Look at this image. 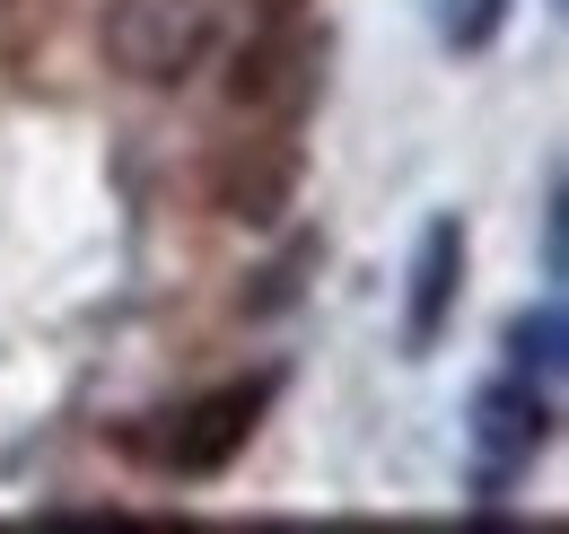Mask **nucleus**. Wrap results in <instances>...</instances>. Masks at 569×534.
Here are the masks:
<instances>
[{"mask_svg": "<svg viewBox=\"0 0 569 534\" xmlns=\"http://www.w3.org/2000/svg\"><path fill=\"white\" fill-rule=\"evenodd\" d=\"M272 395H281L272 368H263V377H228V386H202V395H184V403L132 412V421H114L106 438H114L123 465L158 473V482H211V473H228L246 447H254Z\"/></svg>", "mask_w": 569, "mask_h": 534, "instance_id": "f257e3e1", "label": "nucleus"}, {"mask_svg": "<svg viewBox=\"0 0 569 534\" xmlns=\"http://www.w3.org/2000/svg\"><path fill=\"white\" fill-rule=\"evenodd\" d=\"M552 421H561L552 386H535L517 368H499L491 386H473V412H465V491H473V508H499L526 473L543 465Z\"/></svg>", "mask_w": 569, "mask_h": 534, "instance_id": "f03ea898", "label": "nucleus"}, {"mask_svg": "<svg viewBox=\"0 0 569 534\" xmlns=\"http://www.w3.org/2000/svg\"><path fill=\"white\" fill-rule=\"evenodd\" d=\"M219 44V0H106L97 53L132 88H184Z\"/></svg>", "mask_w": 569, "mask_h": 534, "instance_id": "7ed1b4c3", "label": "nucleus"}, {"mask_svg": "<svg viewBox=\"0 0 569 534\" xmlns=\"http://www.w3.org/2000/svg\"><path fill=\"white\" fill-rule=\"evenodd\" d=\"M228 106L246 123H281L298 132V115L316 106V27L298 9H272L237 53H228Z\"/></svg>", "mask_w": 569, "mask_h": 534, "instance_id": "20e7f679", "label": "nucleus"}, {"mask_svg": "<svg viewBox=\"0 0 569 534\" xmlns=\"http://www.w3.org/2000/svg\"><path fill=\"white\" fill-rule=\"evenodd\" d=\"M465 264H473L465 210H429V219H421V237H412V271H403V359H429L438 342L456 334Z\"/></svg>", "mask_w": 569, "mask_h": 534, "instance_id": "39448f33", "label": "nucleus"}, {"mask_svg": "<svg viewBox=\"0 0 569 534\" xmlns=\"http://www.w3.org/2000/svg\"><path fill=\"white\" fill-rule=\"evenodd\" d=\"M289 194H298V132H281V123H254V140H228L211 158V201L237 228H272Z\"/></svg>", "mask_w": 569, "mask_h": 534, "instance_id": "423d86ee", "label": "nucleus"}, {"mask_svg": "<svg viewBox=\"0 0 569 534\" xmlns=\"http://www.w3.org/2000/svg\"><path fill=\"white\" fill-rule=\"evenodd\" d=\"M499 359H508L517 377H535V386H561V368H569V307H561V289L526 298V307L499 325Z\"/></svg>", "mask_w": 569, "mask_h": 534, "instance_id": "0eeeda50", "label": "nucleus"}, {"mask_svg": "<svg viewBox=\"0 0 569 534\" xmlns=\"http://www.w3.org/2000/svg\"><path fill=\"white\" fill-rule=\"evenodd\" d=\"M508 9L517 0H438V44L447 53H491L508 36Z\"/></svg>", "mask_w": 569, "mask_h": 534, "instance_id": "6e6552de", "label": "nucleus"}, {"mask_svg": "<svg viewBox=\"0 0 569 534\" xmlns=\"http://www.w3.org/2000/svg\"><path fill=\"white\" fill-rule=\"evenodd\" d=\"M543 9H561V0H543Z\"/></svg>", "mask_w": 569, "mask_h": 534, "instance_id": "1a4fd4ad", "label": "nucleus"}]
</instances>
